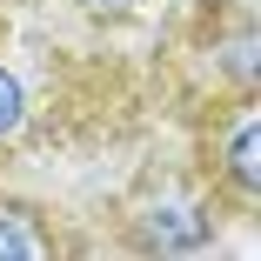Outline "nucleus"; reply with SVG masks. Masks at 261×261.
Wrapping results in <instances>:
<instances>
[{
	"label": "nucleus",
	"mask_w": 261,
	"mask_h": 261,
	"mask_svg": "<svg viewBox=\"0 0 261 261\" xmlns=\"http://www.w3.org/2000/svg\"><path fill=\"white\" fill-rule=\"evenodd\" d=\"M147 241L154 248H201L207 241V215H201L194 201H161L147 215Z\"/></svg>",
	"instance_id": "1"
},
{
	"label": "nucleus",
	"mask_w": 261,
	"mask_h": 261,
	"mask_svg": "<svg viewBox=\"0 0 261 261\" xmlns=\"http://www.w3.org/2000/svg\"><path fill=\"white\" fill-rule=\"evenodd\" d=\"M228 181L241 188V194H254L261 188V127H254V114L234 127V141H228Z\"/></svg>",
	"instance_id": "2"
},
{
	"label": "nucleus",
	"mask_w": 261,
	"mask_h": 261,
	"mask_svg": "<svg viewBox=\"0 0 261 261\" xmlns=\"http://www.w3.org/2000/svg\"><path fill=\"white\" fill-rule=\"evenodd\" d=\"M0 254H47V241H40L20 215H0Z\"/></svg>",
	"instance_id": "3"
},
{
	"label": "nucleus",
	"mask_w": 261,
	"mask_h": 261,
	"mask_svg": "<svg viewBox=\"0 0 261 261\" xmlns=\"http://www.w3.org/2000/svg\"><path fill=\"white\" fill-rule=\"evenodd\" d=\"M14 127H20V81L0 67V141H7Z\"/></svg>",
	"instance_id": "4"
},
{
	"label": "nucleus",
	"mask_w": 261,
	"mask_h": 261,
	"mask_svg": "<svg viewBox=\"0 0 261 261\" xmlns=\"http://www.w3.org/2000/svg\"><path fill=\"white\" fill-rule=\"evenodd\" d=\"M87 7H121V0H87Z\"/></svg>",
	"instance_id": "5"
}]
</instances>
